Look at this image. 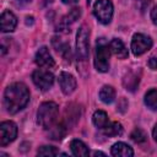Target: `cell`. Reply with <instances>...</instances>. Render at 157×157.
I'll return each instance as SVG.
<instances>
[{
  "mask_svg": "<svg viewBox=\"0 0 157 157\" xmlns=\"http://www.w3.org/2000/svg\"><path fill=\"white\" fill-rule=\"evenodd\" d=\"M29 102V91L21 82L11 83L4 92V105L10 114H16Z\"/></svg>",
  "mask_w": 157,
  "mask_h": 157,
  "instance_id": "cell-1",
  "label": "cell"
},
{
  "mask_svg": "<svg viewBox=\"0 0 157 157\" xmlns=\"http://www.w3.org/2000/svg\"><path fill=\"white\" fill-rule=\"evenodd\" d=\"M59 117V107L54 102H44L37 112V123L43 129H52Z\"/></svg>",
  "mask_w": 157,
  "mask_h": 157,
  "instance_id": "cell-2",
  "label": "cell"
},
{
  "mask_svg": "<svg viewBox=\"0 0 157 157\" xmlns=\"http://www.w3.org/2000/svg\"><path fill=\"white\" fill-rule=\"evenodd\" d=\"M109 45L103 40V38H101L99 40H97L94 54V66L99 72H107L109 70Z\"/></svg>",
  "mask_w": 157,
  "mask_h": 157,
  "instance_id": "cell-3",
  "label": "cell"
},
{
  "mask_svg": "<svg viewBox=\"0 0 157 157\" xmlns=\"http://www.w3.org/2000/svg\"><path fill=\"white\" fill-rule=\"evenodd\" d=\"M93 13L96 18L103 23L108 25L113 17V4L110 0H97L93 5Z\"/></svg>",
  "mask_w": 157,
  "mask_h": 157,
  "instance_id": "cell-4",
  "label": "cell"
},
{
  "mask_svg": "<svg viewBox=\"0 0 157 157\" xmlns=\"http://www.w3.org/2000/svg\"><path fill=\"white\" fill-rule=\"evenodd\" d=\"M88 29L86 28V26H81L76 33V55L80 60H85L88 56Z\"/></svg>",
  "mask_w": 157,
  "mask_h": 157,
  "instance_id": "cell-5",
  "label": "cell"
},
{
  "mask_svg": "<svg viewBox=\"0 0 157 157\" xmlns=\"http://www.w3.org/2000/svg\"><path fill=\"white\" fill-rule=\"evenodd\" d=\"M152 39L142 33H135L131 39V52L134 55L140 56L152 48Z\"/></svg>",
  "mask_w": 157,
  "mask_h": 157,
  "instance_id": "cell-6",
  "label": "cell"
},
{
  "mask_svg": "<svg viewBox=\"0 0 157 157\" xmlns=\"http://www.w3.org/2000/svg\"><path fill=\"white\" fill-rule=\"evenodd\" d=\"M32 81H33V83L39 90L47 91L54 83V75L52 72H49V70L38 69V70L33 71V74H32Z\"/></svg>",
  "mask_w": 157,
  "mask_h": 157,
  "instance_id": "cell-7",
  "label": "cell"
},
{
  "mask_svg": "<svg viewBox=\"0 0 157 157\" xmlns=\"http://www.w3.org/2000/svg\"><path fill=\"white\" fill-rule=\"evenodd\" d=\"M17 136V126L13 121H2L0 124V145L6 146Z\"/></svg>",
  "mask_w": 157,
  "mask_h": 157,
  "instance_id": "cell-8",
  "label": "cell"
},
{
  "mask_svg": "<svg viewBox=\"0 0 157 157\" xmlns=\"http://www.w3.org/2000/svg\"><path fill=\"white\" fill-rule=\"evenodd\" d=\"M59 86L64 94H71L76 90V86H77L76 78L71 74L63 71L59 75Z\"/></svg>",
  "mask_w": 157,
  "mask_h": 157,
  "instance_id": "cell-9",
  "label": "cell"
},
{
  "mask_svg": "<svg viewBox=\"0 0 157 157\" xmlns=\"http://www.w3.org/2000/svg\"><path fill=\"white\" fill-rule=\"evenodd\" d=\"M34 61L39 67H53L54 66V59L49 52V49L47 47H42L37 50L36 56H34Z\"/></svg>",
  "mask_w": 157,
  "mask_h": 157,
  "instance_id": "cell-10",
  "label": "cell"
},
{
  "mask_svg": "<svg viewBox=\"0 0 157 157\" xmlns=\"http://www.w3.org/2000/svg\"><path fill=\"white\" fill-rule=\"evenodd\" d=\"M0 22H1V31H2V32H12V31L16 28L17 17H16L11 11L5 10V11L1 13Z\"/></svg>",
  "mask_w": 157,
  "mask_h": 157,
  "instance_id": "cell-11",
  "label": "cell"
},
{
  "mask_svg": "<svg viewBox=\"0 0 157 157\" xmlns=\"http://www.w3.org/2000/svg\"><path fill=\"white\" fill-rule=\"evenodd\" d=\"M80 15H81V10H80V9H77V7L72 9L66 16H64V17L61 18V21H60L58 28H59L60 31H63V32H70L71 25L80 17Z\"/></svg>",
  "mask_w": 157,
  "mask_h": 157,
  "instance_id": "cell-12",
  "label": "cell"
},
{
  "mask_svg": "<svg viewBox=\"0 0 157 157\" xmlns=\"http://www.w3.org/2000/svg\"><path fill=\"white\" fill-rule=\"evenodd\" d=\"M109 49L110 52L119 59H125L128 58V49L125 47V44L123 43L121 39L119 38H113L109 43Z\"/></svg>",
  "mask_w": 157,
  "mask_h": 157,
  "instance_id": "cell-13",
  "label": "cell"
},
{
  "mask_svg": "<svg viewBox=\"0 0 157 157\" xmlns=\"http://www.w3.org/2000/svg\"><path fill=\"white\" fill-rule=\"evenodd\" d=\"M110 152L115 157H131L134 155L132 148L128 144H124V142H117V144H114L112 146Z\"/></svg>",
  "mask_w": 157,
  "mask_h": 157,
  "instance_id": "cell-14",
  "label": "cell"
},
{
  "mask_svg": "<svg viewBox=\"0 0 157 157\" xmlns=\"http://www.w3.org/2000/svg\"><path fill=\"white\" fill-rule=\"evenodd\" d=\"M99 98L105 104L112 103L115 99V90L112 86H109V85H104L99 90Z\"/></svg>",
  "mask_w": 157,
  "mask_h": 157,
  "instance_id": "cell-15",
  "label": "cell"
},
{
  "mask_svg": "<svg viewBox=\"0 0 157 157\" xmlns=\"http://www.w3.org/2000/svg\"><path fill=\"white\" fill-rule=\"evenodd\" d=\"M70 148H71V152L74 156H88V153H90L87 146L81 140H77V139H75L70 142Z\"/></svg>",
  "mask_w": 157,
  "mask_h": 157,
  "instance_id": "cell-16",
  "label": "cell"
},
{
  "mask_svg": "<svg viewBox=\"0 0 157 157\" xmlns=\"http://www.w3.org/2000/svg\"><path fill=\"white\" fill-rule=\"evenodd\" d=\"M103 134L105 136H119L123 134V126L120 123L114 121V123H108L103 129Z\"/></svg>",
  "mask_w": 157,
  "mask_h": 157,
  "instance_id": "cell-17",
  "label": "cell"
},
{
  "mask_svg": "<svg viewBox=\"0 0 157 157\" xmlns=\"http://www.w3.org/2000/svg\"><path fill=\"white\" fill-rule=\"evenodd\" d=\"M92 121L93 124L99 128V129H103L109 121H108V115L104 110H96L93 113V117H92Z\"/></svg>",
  "mask_w": 157,
  "mask_h": 157,
  "instance_id": "cell-18",
  "label": "cell"
},
{
  "mask_svg": "<svg viewBox=\"0 0 157 157\" xmlns=\"http://www.w3.org/2000/svg\"><path fill=\"white\" fill-rule=\"evenodd\" d=\"M59 43L56 44L55 42H52L53 43V47L55 48V50L66 60H70V56H71V52H70V45L67 43H63L60 42V39H58Z\"/></svg>",
  "mask_w": 157,
  "mask_h": 157,
  "instance_id": "cell-19",
  "label": "cell"
},
{
  "mask_svg": "<svg viewBox=\"0 0 157 157\" xmlns=\"http://www.w3.org/2000/svg\"><path fill=\"white\" fill-rule=\"evenodd\" d=\"M145 104L151 110H157V90H150L145 94Z\"/></svg>",
  "mask_w": 157,
  "mask_h": 157,
  "instance_id": "cell-20",
  "label": "cell"
},
{
  "mask_svg": "<svg viewBox=\"0 0 157 157\" xmlns=\"http://www.w3.org/2000/svg\"><path fill=\"white\" fill-rule=\"evenodd\" d=\"M123 82H124V86L126 87V90L134 91V90L137 87V85H139V77L130 72V74L126 75V77L124 78Z\"/></svg>",
  "mask_w": 157,
  "mask_h": 157,
  "instance_id": "cell-21",
  "label": "cell"
},
{
  "mask_svg": "<svg viewBox=\"0 0 157 157\" xmlns=\"http://www.w3.org/2000/svg\"><path fill=\"white\" fill-rule=\"evenodd\" d=\"M130 137H131V140L135 141L136 144H142V142L146 141V134H145L141 129H139V128H136V129L131 132Z\"/></svg>",
  "mask_w": 157,
  "mask_h": 157,
  "instance_id": "cell-22",
  "label": "cell"
},
{
  "mask_svg": "<svg viewBox=\"0 0 157 157\" xmlns=\"http://www.w3.org/2000/svg\"><path fill=\"white\" fill-rule=\"evenodd\" d=\"M37 153H38V156H56V155H60L59 151L53 146H42L38 150Z\"/></svg>",
  "mask_w": 157,
  "mask_h": 157,
  "instance_id": "cell-23",
  "label": "cell"
},
{
  "mask_svg": "<svg viewBox=\"0 0 157 157\" xmlns=\"http://www.w3.org/2000/svg\"><path fill=\"white\" fill-rule=\"evenodd\" d=\"M148 67L151 70H157V52L148 59Z\"/></svg>",
  "mask_w": 157,
  "mask_h": 157,
  "instance_id": "cell-24",
  "label": "cell"
},
{
  "mask_svg": "<svg viewBox=\"0 0 157 157\" xmlns=\"http://www.w3.org/2000/svg\"><path fill=\"white\" fill-rule=\"evenodd\" d=\"M151 20L155 25H157V5L151 10Z\"/></svg>",
  "mask_w": 157,
  "mask_h": 157,
  "instance_id": "cell-25",
  "label": "cell"
},
{
  "mask_svg": "<svg viewBox=\"0 0 157 157\" xmlns=\"http://www.w3.org/2000/svg\"><path fill=\"white\" fill-rule=\"evenodd\" d=\"M152 136H153L155 141L157 142V124H156V125H155V128H153V131H152Z\"/></svg>",
  "mask_w": 157,
  "mask_h": 157,
  "instance_id": "cell-26",
  "label": "cell"
},
{
  "mask_svg": "<svg viewBox=\"0 0 157 157\" xmlns=\"http://www.w3.org/2000/svg\"><path fill=\"white\" fill-rule=\"evenodd\" d=\"M64 4H75V2H77L78 0H61Z\"/></svg>",
  "mask_w": 157,
  "mask_h": 157,
  "instance_id": "cell-27",
  "label": "cell"
},
{
  "mask_svg": "<svg viewBox=\"0 0 157 157\" xmlns=\"http://www.w3.org/2000/svg\"><path fill=\"white\" fill-rule=\"evenodd\" d=\"M93 155H94V156H98V155H99V156H105V155H104L103 152H99V151H96V152H94Z\"/></svg>",
  "mask_w": 157,
  "mask_h": 157,
  "instance_id": "cell-28",
  "label": "cell"
},
{
  "mask_svg": "<svg viewBox=\"0 0 157 157\" xmlns=\"http://www.w3.org/2000/svg\"><path fill=\"white\" fill-rule=\"evenodd\" d=\"M91 4V0H87V5H90Z\"/></svg>",
  "mask_w": 157,
  "mask_h": 157,
  "instance_id": "cell-29",
  "label": "cell"
}]
</instances>
